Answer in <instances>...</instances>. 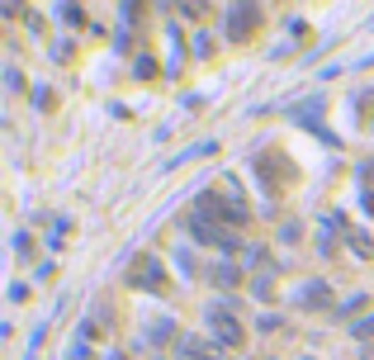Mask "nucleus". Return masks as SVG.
<instances>
[{"mask_svg":"<svg viewBox=\"0 0 374 360\" xmlns=\"http://www.w3.org/2000/svg\"><path fill=\"white\" fill-rule=\"evenodd\" d=\"M209 327H214V342L218 346H228V351H242L247 346V327L237 323V313H233V303H209Z\"/></svg>","mask_w":374,"mask_h":360,"instance_id":"f257e3e1","label":"nucleus"},{"mask_svg":"<svg viewBox=\"0 0 374 360\" xmlns=\"http://www.w3.org/2000/svg\"><path fill=\"white\" fill-rule=\"evenodd\" d=\"M128 284H133V289H152V294H166V266L156 261L152 251H142L138 261L128 266Z\"/></svg>","mask_w":374,"mask_h":360,"instance_id":"f03ea898","label":"nucleus"},{"mask_svg":"<svg viewBox=\"0 0 374 360\" xmlns=\"http://www.w3.org/2000/svg\"><path fill=\"white\" fill-rule=\"evenodd\" d=\"M298 308H308V313H332V308H337L332 284L327 280H308L303 289H298Z\"/></svg>","mask_w":374,"mask_h":360,"instance_id":"7ed1b4c3","label":"nucleus"},{"mask_svg":"<svg viewBox=\"0 0 374 360\" xmlns=\"http://www.w3.org/2000/svg\"><path fill=\"white\" fill-rule=\"evenodd\" d=\"M223 199H228V214H233V228H247L251 223V204H247V194H242V185L237 180H223Z\"/></svg>","mask_w":374,"mask_h":360,"instance_id":"20e7f679","label":"nucleus"},{"mask_svg":"<svg viewBox=\"0 0 374 360\" xmlns=\"http://www.w3.org/2000/svg\"><path fill=\"white\" fill-rule=\"evenodd\" d=\"M175 356L180 360H218V346H209L204 337H180V342H175Z\"/></svg>","mask_w":374,"mask_h":360,"instance_id":"39448f33","label":"nucleus"},{"mask_svg":"<svg viewBox=\"0 0 374 360\" xmlns=\"http://www.w3.org/2000/svg\"><path fill=\"white\" fill-rule=\"evenodd\" d=\"M209 280L218 284V289H237V284H242V266H237V261H218V266L209 270Z\"/></svg>","mask_w":374,"mask_h":360,"instance_id":"423d86ee","label":"nucleus"},{"mask_svg":"<svg viewBox=\"0 0 374 360\" xmlns=\"http://www.w3.org/2000/svg\"><path fill=\"white\" fill-rule=\"evenodd\" d=\"M228 19H233V38H247L251 33V24H256V10H251V5H237V10H228Z\"/></svg>","mask_w":374,"mask_h":360,"instance_id":"0eeeda50","label":"nucleus"},{"mask_svg":"<svg viewBox=\"0 0 374 360\" xmlns=\"http://www.w3.org/2000/svg\"><path fill=\"white\" fill-rule=\"evenodd\" d=\"M346 237H351V251H356L360 261H374V237H370V233H360V228H351Z\"/></svg>","mask_w":374,"mask_h":360,"instance_id":"6e6552de","label":"nucleus"},{"mask_svg":"<svg viewBox=\"0 0 374 360\" xmlns=\"http://www.w3.org/2000/svg\"><path fill=\"white\" fill-rule=\"evenodd\" d=\"M251 294L261 298V303H275V270H265V275H256V284H251Z\"/></svg>","mask_w":374,"mask_h":360,"instance_id":"1a4fd4ad","label":"nucleus"},{"mask_svg":"<svg viewBox=\"0 0 374 360\" xmlns=\"http://www.w3.org/2000/svg\"><path fill=\"white\" fill-rule=\"evenodd\" d=\"M351 332H356L360 342H370V337H374V318H360V323H356V327H351Z\"/></svg>","mask_w":374,"mask_h":360,"instance_id":"9d476101","label":"nucleus"},{"mask_svg":"<svg viewBox=\"0 0 374 360\" xmlns=\"http://www.w3.org/2000/svg\"><path fill=\"white\" fill-rule=\"evenodd\" d=\"M15 251L24 256V261H29V256H33V237H29V233H19V237H15Z\"/></svg>","mask_w":374,"mask_h":360,"instance_id":"9b49d317","label":"nucleus"},{"mask_svg":"<svg viewBox=\"0 0 374 360\" xmlns=\"http://www.w3.org/2000/svg\"><path fill=\"white\" fill-rule=\"evenodd\" d=\"M365 303H370V298H365V294H356V298H346V303H341V313L351 318V313H360V308H365Z\"/></svg>","mask_w":374,"mask_h":360,"instance_id":"f8f14e48","label":"nucleus"},{"mask_svg":"<svg viewBox=\"0 0 374 360\" xmlns=\"http://www.w3.org/2000/svg\"><path fill=\"white\" fill-rule=\"evenodd\" d=\"M256 327H261V332H280V318H275V313H261V323H256Z\"/></svg>","mask_w":374,"mask_h":360,"instance_id":"ddd939ff","label":"nucleus"},{"mask_svg":"<svg viewBox=\"0 0 374 360\" xmlns=\"http://www.w3.org/2000/svg\"><path fill=\"white\" fill-rule=\"evenodd\" d=\"M33 105H43V110H52L57 100H52V91H33Z\"/></svg>","mask_w":374,"mask_h":360,"instance_id":"4468645a","label":"nucleus"},{"mask_svg":"<svg viewBox=\"0 0 374 360\" xmlns=\"http://www.w3.org/2000/svg\"><path fill=\"white\" fill-rule=\"evenodd\" d=\"M360 360H374V346H365V351H360Z\"/></svg>","mask_w":374,"mask_h":360,"instance_id":"2eb2a0df","label":"nucleus"},{"mask_svg":"<svg viewBox=\"0 0 374 360\" xmlns=\"http://www.w3.org/2000/svg\"><path fill=\"white\" fill-rule=\"evenodd\" d=\"M105 360H124V356H105Z\"/></svg>","mask_w":374,"mask_h":360,"instance_id":"dca6fc26","label":"nucleus"},{"mask_svg":"<svg viewBox=\"0 0 374 360\" xmlns=\"http://www.w3.org/2000/svg\"><path fill=\"white\" fill-rule=\"evenodd\" d=\"M308 360H312V356H308Z\"/></svg>","mask_w":374,"mask_h":360,"instance_id":"f3484780","label":"nucleus"}]
</instances>
